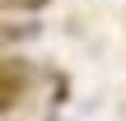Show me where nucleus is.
<instances>
[{"label":"nucleus","mask_w":126,"mask_h":121,"mask_svg":"<svg viewBox=\"0 0 126 121\" xmlns=\"http://www.w3.org/2000/svg\"><path fill=\"white\" fill-rule=\"evenodd\" d=\"M23 84H28V65H19V61H0V112H9V107L19 103Z\"/></svg>","instance_id":"obj_1"},{"label":"nucleus","mask_w":126,"mask_h":121,"mask_svg":"<svg viewBox=\"0 0 126 121\" xmlns=\"http://www.w3.org/2000/svg\"><path fill=\"white\" fill-rule=\"evenodd\" d=\"M42 5H51V0H0V9H19V14H33Z\"/></svg>","instance_id":"obj_2"}]
</instances>
